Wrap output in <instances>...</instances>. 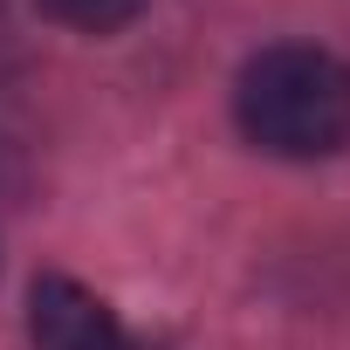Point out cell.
<instances>
[{"instance_id":"3","label":"cell","mask_w":350,"mask_h":350,"mask_svg":"<svg viewBox=\"0 0 350 350\" xmlns=\"http://www.w3.org/2000/svg\"><path fill=\"white\" fill-rule=\"evenodd\" d=\"M35 8H42L49 21H62V28L110 35V28H124V21H137V14H144V0H35Z\"/></svg>"},{"instance_id":"2","label":"cell","mask_w":350,"mask_h":350,"mask_svg":"<svg viewBox=\"0 0 350 350\" xmlns=\"http://www.w3.org/2000/svg\"><path fill=\"white\" fill-rule=\"evenodd\" d=\"M28 336L35 350H131L117 309L69 275H42L28 288Z\"/></svg>"},{"instance_id":"1","label":"cell","mask_w":350,"mask_h":350,"mask_svg":"<svg viewBox=\"0 0 350 350\" xmlns=\"http://www.w3.org/2000/svg\"><path fill=\"white\" fill-rule=\"evenodd\" d=\"M234 117L275 158H329L350 144V62L309 42L261 49L241 69Z\"/></svg>"}]
</instances>
